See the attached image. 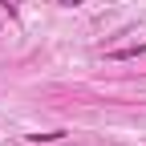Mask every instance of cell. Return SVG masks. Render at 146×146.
Instances as JSON below:
<instances>
[{
  "instance_id": "obj_2",
  "label": "cell",
  "mask_w": 146,
  "mask_h": 146,
  "mask_svg": "<svg viewBox=\"0 0 146 146\" xmlns=\"http://www.w3.org/2000/svg\"><path fill=\"white\" fill-rule=\"evenodd\" d=\"M61 8H77V4H85V0H57Z\"/></svg>"
},
{
  "instance_id": "obj_1",
  "label": "cell",
  "mask_w": 146,
  "mask_h": 146,
  "mask_svg": "<svg viewBox=\"0 0 146 146\" xmlns=\"http://www.w3.org/2000/svg\"><path fill=\"white\" fill-rule=\"evenodd\" d=\"M142 53H146V41H142V45H126V49H114L110 57H114V61H130V57H142Z\"/></svg>"
}]
</instances>
